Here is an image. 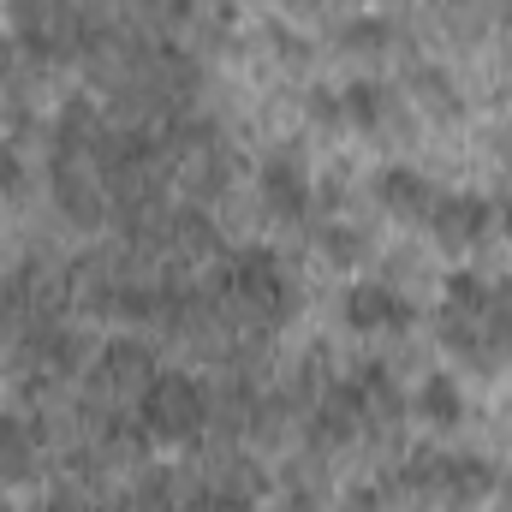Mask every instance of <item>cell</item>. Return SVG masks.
Returning a JSON list of instances; mask_svg holds the SVG:
<instances>
[{
    "label": "cell",
    "mask_w": 512,
    "mask_h": 512,
    "mask_svg": "<svg viewBox=\"0 0 512 512\" xmlns=\"http://www.w3.org/2000/svg\"><path fill=\"white\" fill-rule=\"evenodd\" d=\"M137 417H143V429L155 441H197L203 423H209V393L191 376H179V370H167V376L155 370V382L137 399Z\"/></svg>",
    "instance_id": "6da1fadb"
},
{
    "label": "cell",
    "mask_w": 512,
    "mask_h": 512,
    "mask_svg": "<svg viewBox=\"0 0 512 512\" xmlns=\"http://www.w3.org/2000/svg\"><path fill=\"white\" fill-rule=\"evenodd\" d=\"M0 197H24V149L18 143L0 149Z\"/></svg>",
    "instance_id": "4fadbf2b"
},
{
    "label": "cell",
    "mask_w": 512,
    "mask_h": 512,
    "mask_svg": "<svg viewBox=\"0 0 512 512\" xmlns=\"http://www.w3.org/2000/svg\"><path fill=\"white\" fill-rule=\"evenodd\" d=\"M179 512H215V501H209V489H203V495H191V501H179Z\"/></svg>",
    "instance_id": "e0dca14e"
},
{
    "label": "cell",
    "mask_w": 512,
    "mask_h": 512,
    "mask_svg": "<svg viewBox=\"0 0 512 512\" xmlns=\"http://www.w3.org/2000/svg\"><path fill=\"white\" fill-rule=\"evenodd\" d=\"M36 465H42V423L18 417V411H0V477L30 483Z\"/></svg>",
    "instance_id": "5b68a950"
},
{
    "label": "cell",
    "mask_w": 512,
    "mask_h": 512,
    "mask_svg": "<svg viewBox=\"0 0 512 512\" xmlns=\"http://www.w3.org/2000/svg\"><path fill=\"white\" fill-rule=\"evenodd\" d=\"M131 507L137 512H179V477L173 471H143Z\"/></svg>",
    "instance_id": "8fae6325"
},
{
    "label": "cell",
    "mask_w": 512,
    "mask_h": 512,
    "mask_svg": "<svg viewBox=\"0 0 512 512\" xmlns=\"http://www.w3.org/2000/svg\"><path fill=\"white\" fill-rule=\"evenodd\" d=\"M340 310H346V322L352 328H364V334H376V328H405L411 322V304L382 286V280H358L346 298H340Z\"/></svg>",
    "instance_id": "277c9868"
},
{
    "label": "cell",
    "mask_w": 512,
    "mask_h": 512,
    "mask_svg": "<svg viewBox=\"0 0 512 512\" xmlns=\"http://www.w3.org/2000/svg\"><path fill=\"white\" fill-rule=\"evenodd\" d=\"M501 352H512V322H507V334H501Z\"/></svg>",
    "instance_id": "ffe728a7"
},
{
    "label": "cell",
    "mask_w": 512,
    "mask_h": 512,
    "mask_svg": "<svg viewBox=\"0 0 512 512\" xmlns=\"http://www.w3.org/2000/svg\"><path fill=\"white\" fill-rule=\"evenodd\" d=\"M441 316H465L489 328V280L483 274H447V310Z\"/></svg>",
    "instance_id": "ba28073f"
},
{
    "label": "cell",
    "mask_w": 512,
    "mask_h": 512,
    "mask_svg": "<svg viewBox=\"0 0 512 512\" xmlns=\"http://www.w3.org/2000/svg\"><path fill=\"white\" fill-rule=\"evenodd\" d=\"M411 90H417V96H423V102H429V108H435L441 120H459V114H465L459 90H453V84H447V78H441L435 66H417V72H411Z\"/></svg>",
    "instance_id": "30bf717a"
},
{
    "label": "cell",
    "mask_w": 512,
    "mask_h": 512,
    "mask_svg": "<svg viewBox=\"0 0 512 512\" xmlns=\"http://www.w3.org/2000/svg\"><path fill=\"white\" fill-rule=\"evenodd\" d=\"M376 197H382L399 221H429V209H435L441 191L423 173H411V167H387L382 179H376Z\"/></svg>",
    "instance_id": "52a82bcc"
},
{
    "label": "cell",
    "mask_w": 512,
    "mask_h": 512,
    "mask_svg": "<svg viewBox=\"0 0 512 512\" xmlns=\"http://www.w3.org/2000/svg\"><path fill=\"white\" fill-rule=\"evenodd\" d=\"M96 512H137V507H131V501H102Z\"/></svg>",
    "instance_id": "ac0fdd59"
},
{
    "label": "cell",
    "mask_w": 512,
    "mask_h": 512,
    "mask_svg": "<svg viewBox=\"0 0 512 512\" xmlns=\"http://www.w3.org/2000/svg\"><path fill=\"white\" fill-rule=\"evenodd\" d=\"M143 12H149V24H161V30H179V24L191 18V0H143Z\"/></svg>",
    "instance_id": "5bb4252c"
},
{
    "label": "cell",
    "mask_w": 512,
    "mask_h": 512,
    "mask_svg": "<svg viewBox=\"0 0 512 512\" xmlns=\"http://www.w3.org/2000/svg\"><path fill=\"white\" fill-rule=\"evenodd\" d=\"M310 114H316V126H322V131L346 126V108H340V96H334V90H310Z\"/></svg>",
    "instance_id": "9a60e30c"
},
{
    "label": "cell",
    "mask_w": 512,
    "mask_h": 512,
    "mask_svg": "<svg viewBox=\"0 0 512 512\" xmlns=\"http://www.w3.org/2000/svg\"><path fill=\"white\" fill-rule=\"evenodd\" d=\"M340 42H346V48H358V54H376V48H387V24H382V18H358Z\"/></svg>",
    "instance_id": "7c38bea8"
},
{
    "label": "cell",
    "mask_w": 512,
    "mask_h": 512,
    "mask_svg": "<svg viewBox=\"0 0 512 512\" xmlns=\"http://www.w3.org/2000/svg\"><path fill=\"white\" fill-rule=\"evenodd\" d=\"M489 227H495V203H483V197H435V209H429V233L447 251L477 245Z\"/></svg>",
    "instance_id": "3957f363"
},
{
    "label": "cell",
    "mask_w": 512,
    "mask_h": 512,
    "mask_svg": "<svg viewBox=\"0 0 512 512\" xmlns=\"http://www.w3.org/2000/svg\"><path fill=\"white\" fill-rule=\"evenodd\" d=\"M507 173H512V143H507Z\"/></svg>",
    "instance_id": "7402d4cb"
},
{
    "label": "cell",
    "mask_w": 512,
    "mask_h": 512,
    "mask_svg": "<svg viewBox=\"0 0 512 512\" xmlns=\"http://www.w3.org/2000/svg\"><path fill=\"white\" fill-rule=\"evenodd\" d=\"M328 251H334V262H358L364 239H358V233H328Z\"/></svg>",
    "instance_id": "2e32d148"
},
{
    "label": "cell",
    "mask_w": 512,
    "mask_h": 512,
    "mask_svg": "<svg viewBox=\"0 0 512 512\" xmlns=\"http://www.w3.org/2000/svg\"><path fill=\"white\" fill-rule=\"evenodd\" d=\"M155 382V352L143 340H108L90 364V399L96 405H120V399H143V387Z\"/></svg>",
    "instance_id": "7a4b0ae2"
},
{
    "label": "cell",
    "mask_w": 512,
    "mask_h": 512,
    "mask_svg": "<svg viewBox=\"0 0 512 512\" xmlns=\"http://www.w3.org/2000/svg\"><path fill=\"white\" fill-rule=\"evenodd\" d=\"M256 185H262L268 215H280V221H304V215H310V179H304L286 155H274V161L256 173Z\"/></svg>",
    "instance_id": "8992f818"
},
{
    "label": "cell",
    "mask_w": 512,
    "mask_h": 512,
    "mask_svg": "<svg viewBox=\"0 0 512 512\" xmlns=\"http://www.w3.org/2000/svg\"><path fill=\"white\" fill-rule=\"evenodd\" d=\"M507 227H512V209H507Z\"/></svg>",
    "instance_id": "603a6c76"
},
{
    "label": "cell",
    "mask_w": 512,
    "mask_h": 512,
    "mask_svg": "<svg viewBox=\"0 0 512 512\" xmlns=\"http://www.w3.org/2000/svg\"><path fill=\"white\" fill-rule=\"evenodd\" d=\"M417 411H423L429 423H459V417H465L459 382H447V376H429V382H423V393H417Z\"/></svg>",
    "instance_id": "9c48e42d"
},
{
    "label": "cell",
    "mask_w": 512,
    "mask_h": 512,
    "mask_svg": "<svg viewBox=\"0 0 512 512\" xmlns=\"http://www.w3.org/2000/svg\"><path fill=\"white\" fill-rule=\"evenodd\" d=\"M286 512H310V501H304V495H298V501H292V507H286Z\"/></svg>",
    "instance_id": "d6986e66"
},
{
    "label": "cell",
    "mask_w": 512,
    "mask_h": 512,
    "mask_svg": "<svg viewBox=\"0 0 512 512\" xmlns=\"http://www.w3.org/2000/svg\"><path fill=\"white\" fill-rule=\"evenodd\" d=\"M286 6H298V12H304V6H316V0H286Z\"/></svg>",
    "instance_id": "44dd1931"
}]
</instances>
